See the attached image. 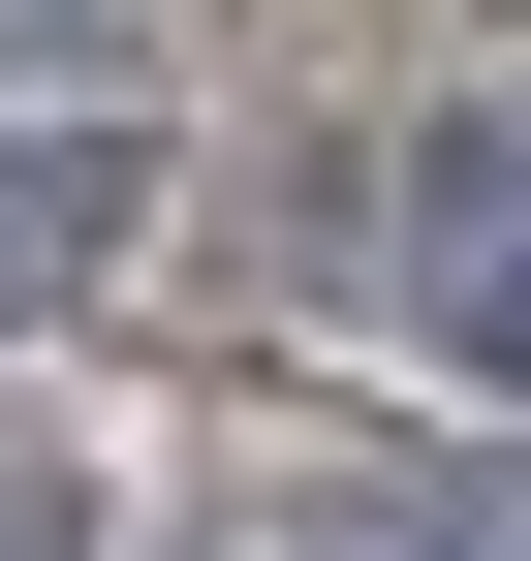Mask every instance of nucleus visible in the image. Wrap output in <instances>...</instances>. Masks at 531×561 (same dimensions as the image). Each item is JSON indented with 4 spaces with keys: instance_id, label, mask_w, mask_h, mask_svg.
Listing matches in <instances>:
<instances>
[{
    "instance_id": "nucleus-1",
    "label": "nucleus",
    "mask_w": 531,
    "mask_h": 561,
    "mask_svg": "<svg viewBox=\"0 0 531 561\" xmlns=\"http://www.w3.org/2000/svg\"><path fill=\"white\" fill-rule=\"evenodd\" d=\"M375 312H407L470 405H531V62H470V94L375 157Z\"/></svg>"
},
{
    "instance_id": "nucleus-2",
    "label": "nucleus",
    "mask_w": 531,
    "mask_h": 561,
    "mask_svg": "<svg viewBox=\"0 0 531 561\" xmlns=\"http://www.w3.org/2000/svg\"><path fill=\"white\" fill-rule=\"evenodd\" d=\"M125 219H157V157H125V125H0V343H32V312H94Z\"/></svg>"
},
{
    "instance_id": "nucleus-4",
    "label": "nucleus",
    "mask_w": 531,
    "mask_h": 561,
    "mask_svg": "<svg viewBox=\"0 0 531 561\" xmlns=\"http://www.w3.org/2000/svg\"><path fill=\"white\" fill-rule=\"evenodd\" d=\"M0 561H94V437L63 405H0Z\"/></svg>"
},
{
    "instance_id": "nucleus-3",
    "label": "nucleus",
    "mask_w": 531,
    "mask_h": 561,
    "mask_svg": "<svg viewBox=\"0 0 531 561\" xmlns=\"http://www.w3.org/2000/svg\"><path fill=\"white\" fill-rule=\"evenodd\" d=\"M188 561H470V500L438 468H282V500H219Z\"/></svg>"
},
{
    "instance_id": "nucleus-5",
    "label": "nucleus",
    "mask_w": 531,
    "mask_h": 561,
    "mask_svg": "<svg viewBox=\"0 0 531 561\" xmlns=\"http://www.w3.org/2000/svg\"><path fill=\"white\" fill-rule=\"evenodd\" d=\"M0 32H94V0H0Z\"/></svg>"
}]
</instances>
